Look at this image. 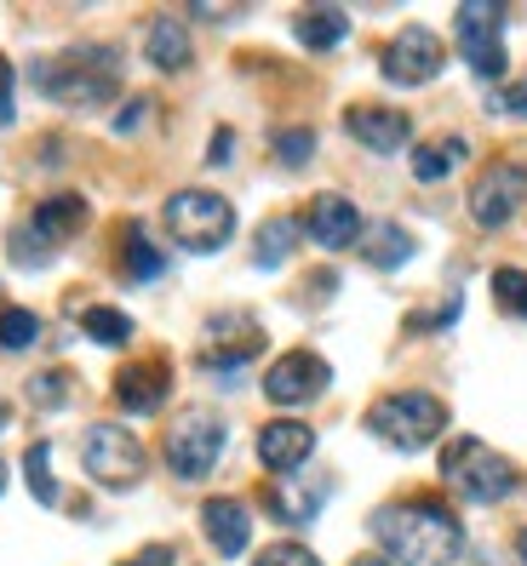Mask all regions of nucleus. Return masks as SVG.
I'll use <instances>...</instances> for the list:
<instances>
[{"mask_svg":"<svg viewBox=\"0 0 527 566\" xmlns=\"http://www.w3.org/2000/svg\"><path fill=\"white\" fill-rule=\"evenodd\" d=\"M167 229L184 252H218L236 235V207L213 189H178L167 201Z\"/></svg>","mask_w":527,"mask_h":566,"instance_id":"obj_5","label":"nucleus"},{"mask_svg":"<svg viewBox=\"0 0 527 566\" xmlns=\"http://www.w3.org/2000/svg\"><path fill=\"white\" fill-rule=\"evenodd\" d=\"M344 126H350V138L368 144L373 155H395V149L413 138V120H407L402 109H384V104H355V109H344Z\"/></svg>","mask_w":527,"mask_h":566,"instance_id":"obj_14","label":"nucleus"},{"mask_svg":"<svg viewBox=\"0 0 527 566\" xmlns=\"http://www.w3.org/2000/svg\"><path fill=\"white\" fill-rule=\"evenodd\" d=\"M304 229H310V241L316 247H327V252H350L355 241H361V212L344 201V195H316L310 201V212H304Z\"/></svg>","mask_w":527,"mask_h":566,"instance_id":"obj_13","label":"nucleus"},{"mask_svg":"<svg viewBox=\"0 0 527 566\" xmlns=\"http://www.w3.org/2000/svg\"><path fill=\"white\" fill-rule=\"evenodd\" d=\"M493 109H499V115H527V86L499 92V97H493Z\"/></svg>","mask_w":527,"mask_h":566,"instance_id":"obj_32","label":"nucleus"},{"mask_svg":"<svg viewBox=\"0 0 527 566\" xmlns=\"http://www.w3.org/2000/svg\"><path fill=\"white\" fill-rule=\"evenodd\" d=\"M0 120H12V63L0 57Z\"/></svg>","mask_w":527,"mask_h":566,"instance_id":"obj_33","label":"nucleus"},{"mask_svg":"<svg viewBox=\"0 0 527 566\" xmlns=\"http://www.w3.org/2000/svg\"><path fill=\"white\" fill-rule=\"evenodd\" d=\"M63 395H70V384H63V373H46V378H35V384H29V401H35V407H58Z\"/></svg>","mask_w":527,"mask_h":566,"instance_id":"obj_31","label":"nucleus"},{"mask_svg":"<svg viewBox=\"0 0 527 566\" xmlns=\"http://www.w3.org/2000/svg\"><path fill=\"white\" fill-rule=\"evenodd\" d=\"M516 549H521V560H527V532H521V544H516Z\"/></svg>","mask_w":527,"mask_h":566,"instance_id":"obj_38","label":"nucleus"},{"mask_svg":"<svg viewBox=\"0 0 527 566\" xmlns=\"http://www.w3.org/2000/svg\"><path fill=\"white\" fill-rule=\"evenodd\" d=\"M458 29V52L482 81H499L505 75V7L499 0H465L453 18Z\"/></svg>","mask_w":527,"mask_h":566,"instance_id":"obj_7","label":"nucleus"},{"mask_svg":"<svg viewBox=\"0 0 527 566\" xmlns=\"http://www.w3.org/2000/svg\"><path fill=\"white\" fill-rule=\"evenodd\" d=\"M23 470H29V492H35V504H58V481H52V447L35 441L23 452Z\"/></svg>","mask_w":527,"mask_h":566,"instance_id":"obj_26","label":"nucleus"},{"mask_svg":"<svg viewBox=\"0 0 527 566\" xmlns=\"http://www.w3.org/2000/svg\"><path fill=\"white\" fill-rule=\"evenodd\" d=\"M521 201H527V166L493 160L487 172H482V184L471 189V218H476L482 229H505V223L521 212Z\"/></svg>","mask_w":527,"mask_h":566,"instance_id":"obj_9","label":"nucleus"},{"mask_svg":"<svg viewBox=\"0 0 527 566\" xmlns=\"http://www.w3.org/2000/svg\"><path fill=\"white\" fill-rule=\"evenodd\" d=\"M373 538L395 566H453L465 555V526L436 497H407L373 515Z\"/></svg>","mask_w":527,"mask_h":566,"instance_id":"obj_1","label":"nucleus"},{"mask_svg":"<svg viewBox=\"0 0 527 566\" xmlns=\"http://www.w3.org/2000/svg\"><path fill=\"white\" fill-rule=\"evenodd\" d=\"M350 566H390L384 555H361V560H350Z\"/></svg>","mask_w":527,"mask_h":566,"instance_id":"obj_35","label":"nucleus"},{"mask_svg":"<svg viewBox=\"0 0 527 566\" xmlns=\"http://www.w3.org/2000/svg\"><path fill=\"white\" fill-rule=\"evenodd\" d=\"M202 526H207V538L218 555H247V538H252V515L247 504H236V497H213V504H202Z\"/></svg>","mask_w":527,"mask_h":566,"instance_id":"obj_18","label":"nucleus"},{"mask_svg":"<svg viewBox=\"0 0 527 566\" xmlns=\"http://www.w3.org/2000/svg\"><path fill=\"white\" fill-rule=\"evenodd\" d=\"M321 389H327V360L310 355V349H292V355H281L270 373H264V395H270L276 407H304V401H316Z\"/></svg>","mask_w":527,"mask_h":566,"instance_id":"obj_11","label":"nucleus"},{"mask_svg":"<svg viewBox=\"0 0 527 566\" xmlns=\"http://www.w3.org/2000/svg\"><path fill=\"white\" fill-rule=\"evenodd\" d=\"M81 332H86L92 344H110V349H121V344L132 338V321H126L121 310H104V304H97V310H86V315H81Z\"/></svg>","mask_w":527,"mask_h":566,"instance_id":"obj_25","label":"nucleus"},{"mask_svg":"<svg viewBox=\"0 0 527 566\" xmlns=\"http://www.w3.org/2000/svg\"><path fill=\"white\" fill-rule=\"evenodd\" d=\"M224 458V418L218 412H184L167 436V470L178 481L213 475V463Z\"/></svg>","mask_w":527,"mask_h":566,"instance_id":"obj_8","label":"nucleus"},{"mask_svg":"<svg viewBox=\"0 0 527 566\" xmlns=\"http://www.w3.org/2000/svg\"><path fill=\"white\" fill-rule=\"evenodd\" d=\"M292 241H299V223H292V218H270V223L258 229L252 263H258V270H276V263H281V258L292 252Z\"/></svg>","mask_w":527,"mask_h":566,"instance_id":"obj_24","label":"nucleus"},{"mask_svg":"<svg viewBox=\"0 0 527 566\" xmlns=\"http://www.w3.org/2000/svg\"><path fill=\"white\" fill-rule=\"evenodd\" d=\"M41 338V321L29 310H0V349H29Z\"/></svg>","mask_w":527,"mask_h":566,"instance_id":"obj_27","label":"nucleus"},{"mask_svg":"<svg viewBox=\"0 0 527 566\" xmlns=\"http://www.w3.org/2000/svg\"><path fill=\"white\" fill-rule=\"evenodd\" d=\"M471 149H465V138H442V144H418L413 149V172H418V184H442L458 160H465Z\"/></svg>","mask_w":527,"mask_h":566,"instance_id":"obj_23","label":"nucleus"},{"mask_svg":"<svg viewBox=\"0 0 527 566\" xmlns=\"http://www.w3.org/2000/svg\"><path fill=\"white\" fill-rule=\"evenodd\" d=\"M493 297H499V310L527 315V275L521 270H493Z\"/></svg>","mask_w":527,"mask_h":566,"instance_id":"obj_28","label":"nucleus"},{"mask_svg":"<svg viewBox=\"0 0 527 566\" xmlns=\"http://www.w3.org/2000/svg\"><path fill=\"white\" fill-rule=\"evenodd\" d=\"M442 63H447V52H442V41L431 35V29H402L390 46H384V81H395V86H424V81H436L442 75Z\"/></svg>","mask_w":527,"mask_h":566,"instance_id":"obj_10","label":"nucleus"},{"mask_svg":"<svg viewBox=\"0 0 527 566\" xmlns=\"http://www.w3.org/2000/svg\"><path fill=\"white\" fill-rule=\"evenodd\" d=\"M344 29H350V18L339 7H310V12L292 18V35H299L310 52H333L344 41Z\"/></svg>","mask_w":527,"mask_h":566,"instance_id":"obj_20","label":"nucleus"},{"mask_svg":"<svg viewBox=\"0 0 527 566\" xmlns=\"http://www.w3.org/2000/svg\"><path fill=\"white\" fill-rule=\"evenodd\" d=\"M310 452H316V429L310 423L281 418V423H270L258 436V458H264V470H270V475H299L310 463Z\"/></svg>","mask_w":527,"mask_h":566,"instance_id":"obj_15","label":"nucleus"},{"mask_svg":"<svg viewBox=\"0 0 527 566\" xmlns=\"http://www.w3.org/2000/svg\"><path fill=\"white\" fill-rule=\"evenodd\" d=\"M252 566H321V560H316V549H304V544H270Z\"/></svg>","mask_w":527,"mask_h":566,"instance_id":"obj_30","label":"nucleus"},{"mask_svg":"<svg viewBox=\"0 0 527 566\" xmlns=\"http://www.w3.org/2000/svg\"><path fill=\"white\" fill-rule=\"evenodd\" d=\"M81 470L97 481V486H132V481H144V447L132 429L121 423H92L86 436H81Z\"/></svg>","mask_w":527,"mask_h":566,"instance_id":"obj_6","label":"nucleus"},{"mask_svg":"<svg viewBox=\"0 0 527 566\" xmlns=\"http://www.w3.org/2000/svg\"><path fill=\"white\" fill-rule=\"evenodd\" d=\"M0 492H7V463H0Z\"/></svg>","mask_w":527,"mask_h":566,"instance_id":"obj_37","label":"nucleus"},{"mask_svg":"<svg viewBox=\"0 0 527 566\" xmlns=\"http://www.w3.org/2000/svg\"><path fill=\"white\" fill-rule=\"evenodd\" d=\"M7 423H12V412H7V401H0V436H7Z\"/></svg>","mask_w":527,"mask_h":566,"instance_id":"obj_36","label":"nucleus"},{"mask_svg":"<svg viewBox=\"0 0 527 566\" xmlns=\"http://www.w3.org/2000/svg\"><path fill=\"white\" fill-rule=\"evenodd\" d=\"M81 223H86V201H81V195H52V201H41L35 218H29V241L52 258V247H63Z\"/></svg>","mask_w":527,"mask_h":566,"instance_id":"obj_16","label":"nucleus"},{"mask_svg":"<svg viewBox=\"0 0 527 566\" xmlns=\"http://www.w3.org/2000/svg\"><path fill=\"white\" fill-rule=\"evenodd\" d=\"M361 252H368V263L373 270H402V263L413 258V235L407 229H395V223H379V229H368V241H361Z\"/></svg>","mask_w":527,"mask_h":566,"instance_id":"obj_21","label":"nucleus"},{"mask_svg":"<svg viewBox=\"0 0 527 566\" xmlns=\"http://www.w3.org/2000/svg\"><path fill=\"white\" fill-rule=\"evenodd\" d=\"M167 389H173V373L161 360H138V366H121V378H115V401L126 412H155L161 401H167Z\"/></svg>","mask_w":527,"mask_h":566,"instance_id":"obj_17","label":"nucleus"},{"mask_svg":"<svg viewBox=\"0 0 527 566\" xmlns=\"http://www.w3.org/2000/svg\"><path fill=\"white\" fill-rule=\"evenodd\" d=\"M126 566H173V549H144L138 560H126Z\"/></svg>","mask_w":527,"mask_h":566,"instance_id":"obj_34","label":"nucleus"},{"mask_svg":"<svg viewBox=\"0 0 527 566\" xmlns=\"http://www.w3.org/2000/svg\"><path fill=\"white\" fill-rule=\"evenodd\" d=\"M258 349H264V332L247 315H218L202 338V366L207 373H236V366H247Z\"/></svg>","mask_w":527,"mask_h":566,"instance_id":"obj_12","label":"nucleus"},{"mask_svg":"<svg viewBox=\"0 0 527 566\" xmlns=\"http://www.w3.org/2000/svg\"><path fill=\"white\" fill-rule=\"evenodd\" d=\"M144 57L155 63V70H167V75L189 70V35H184V23L155 18V23L144 29Z\"/></svg>","mask_w":527,"mask_h":566,"instance_id":"obj_19","label":"nucleus"},{"mask_svg":"<svg viewBox=\"0 0 527 566\" xmlns=\"http://www.w3.org/2000/svg\"><path fill=\"white\" fill-rule=\"evenodd\" d=\"M121 258H126V281H144V286H149V281H161V275H167V258L155 252V241L144 235L138 223L126 229V241H121Z\"/></svg>","mask_w":527,"mask_h":566,"instance_id":"obj_22","label":"nucleus"},{"mask_svg":"<svg viewBox=\"0 0 527 566\" xmlns=\"http://www.w3.org/2000/svg\"><path fill=\"white\" fill-rule=\"evenodd\" d=\"M442 481L465 497V504H499V497L516 492L521 475L510 470V458H499L493 447H482L476 436H465V441H453L442 452Z\"/></svg>","mask_w":527,"mask_h":566,"instance_id":"obj_4","label":"nucleus"},{"mask_svg":"<svg viewBox=\"0 0 527 566\" xmlns=\"http://www.w3.org/2000/svg\"><path fill=\"white\" fill-rule=\"evenodd\" d=\"M310 149H316V138H310L304 126H292V132H281V138H276V160H281V166H304Z\"/></svg>","mask_w":527,"mask_h":566,"instance_id":"obj_29","label":"nucleus"},{"mask_svg":"<svg viewBox=\"0 0 527 566\" xmlns=\"http://www.w3.org/2000/svg\"><path fill=\"white\" fill-rule=\"evenodd\" d=\"M368 429L379 441H390L395 452H418V447L442 441L447 407L436 401V395H424V389H395V395H384V401L368 412Z\"/></svg>","mask_w":527,"mask_h":566,"instance_id":"obj_3","label":"nucleus"},{"mask_svg":"<svg viewBox=\"0 0 527 566\" xmlns=\"http://www.w3.org/2000/svg\"><path fill=\"white\" fill-rule=\"evenodd\" d=\"M35 81L52 104H70V109H92V104H110L115 86H121V57L110 46H63L52 57L35 63Z\"/></svg>","mask_w":527,"mask_h":566,"instance_id":"obj_2","label":"nucleus"}]
</instances>
